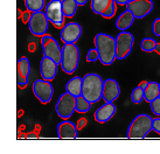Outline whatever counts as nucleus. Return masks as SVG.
<instances>
[{
	"mask_svg": "<svg viewBox=\"0 0 160 154\" xmlns=\"http://www.w3.org/2000/svg\"><path fill=\"white\" fill-rule=\"evenodd\" d=\"M113 0H91V11H92L95 14H98V15H102L107 8L110 6Z\"/></svg>",
	"mask_w": 160,
	"mask_h": 154,
	"instance_id": "21",
	"label": "nucleus"
},
{
	"mask_svg": "<svg viewBox=\"0 0 160 154\" xmlns=\"http://www.w3.org/2000/svg\"><path fill=\"white\" fill-rule=\"evenodd\" d=\"M116 39V57L117 60H124L130 55L134 43V36L130 32H120Z\"/></svg>",
	"mask_w": 160,
	"mask_h": 154,
	"instance_id": "6",
	"label": "nucleus"
},
{
	"mask_svg": "<svg viewBox=\"0 0 160 154\" xmlns=\"http://www.w3.org/2000/svg\"><path fill=\"white\" fill-rule=\"evenodd\" d=\"M134 19H136V17L130 12L129 9H126L116 20V28L120 32L128 31L130 27L133 25Z\"/></svg>",
	"mask_w": 160,
	"mask_h": 154,
	"instance_id": "17",
	"label": "nucleus"
},
{
	"mask_svg": "<svg viewBox=\"0 0 160 154\" xmlns=\"http://www.w3.org/2000/svg\"><path fill=\"white\" fill-rule=\"evenodd\" d=\"M103 81L98 74H87L83 77L82 96H84L91 104L101 101L103 92Z\"/></svg>",
	"mask_w": 160,
	"mask_h": 154,
	"instance_id": "2",
	"label": "nucleus"
},
{
	"mask_svg": "<svg viewBox=\"0 0 160 154\" xmlns=\"http://www.w3.org/2000/svg\"><path fill=\"white\" fill-rule=\"evenodd\" d=\"M153 118L146 113H140L134 117L128 128L126 137L129 139H145L152 131Z\"/></svg>",
	"mask_w": 160,
	"mask_h": 154,
	"instance_id": "3",
	"label": "nucleus"
},
{
	"mask_svg": "<svg viewBox=\"0 0 160 154\" xmlns=\"http://www.w3.org/2000/svg\"><path fill=\"white\" fill-rule=\"evenodd\" d=\"M41 77L46 81H53L58 74V63L53 58L48 56H43L40 62Z\"/></svg>",
	"mask_w": 160,
	"mask_h": 154,
	"instance_id": "14",
	"label": "nucleus"
},
{
	"mask_svg": "<svg viewBox=\"0 0 160 154\" xmlns=\"http://www.w3.org/2000/svg\"><path fill=\"white\" fill-rule=\"evenodd\" d=\"M117 5H120V6H126L128 2H130L131 0H113Z\"/></svg>",
	"mask_w": 160,
	"mask_h": 154,
	"instance_id": "33",
	"label": "nucleus"
},
{
	"mask_svg": "<svg viewBox=\"0 0 160 154\" xmlns=\"http://www.w3.org/2000/svg\"><path fill=\"white\" fill-rule=\"evenodd\" d=\"M116 11H117V4H116L115 1H112L111 4H110V6L107 8V11L102 14V17L103 18H107V19L112 18V17L116 14Z\"/></svg>",
	"mask_w": 160,
	"mask_h": 154,
	"instance_id": "27",
	"label": "nucleus"
},
{
	"mask_svg": "<svg viewBox=\"0 0 160 154\" xmlns=\"http://www.w3.org/2000/svg\"><path fill=\"white\" fill-rule=\"evenodd\" d=\"M90 107H91V103H90L84 96L76 97V112L78 113H87L89 112Z\"/></svg>",
	"mask_w": 160,
	"mask_h": 154,
	"instance_id": "23",
	"label": "nucleus"
},
{
	"mask_svg": "<svg viewBox=\"0 0 160 154\" xmlns=\"http://www.w3.org/2000/svg\"><path fill=\"white\" fill-rule=\"evenodd\" d=\"M144 99V89L140 88L139 85L136 87V88L132 90V93H131V101L134 104H140L142 101Z\"/></svg>",
	"mask_w": 160,
	"mask_h": 154,
	"instance_id": "26",
	"label": "nucleus"
},
{
	"mask_svg": "<svg viewBox=\"0 0 160 154\" xmlns=\"http://www.w3.org/2000/svg\"><path fill=\"white\" fill-rule=\"evenodd\" d=\"M77 125L70 120L64 119L58 125V136L60 139H76L78 136Z\"/></svg>",
	"mask_w": 160,
	"mask_h": 154,
	"instance_id": "15",
	"label": "nucleus"
},
{
	"mask_svg": "<svg viewBox=\"0 0 160 154\" xmlns=\"http://www.w3.org/2000/svg\"><path fill=\"white\" fill-rule=\"evenodd\" d=\"M25 6L28 12H40L46 7L45 0H25Z\"/></svg>",
	"mask_w": 160,
	"mask_h": 154,
	"instance_id": "24",
	"label": "nucleus"
},
{
	"mask_svg": "<svg viewBox=\"0 0 160 154\" xmlns=\"http://www.w3.org/2000/svg\"><path fill=\"white\" fill-rule=\"evenodd\" d=\"M82 35V27L77 22H68L61 28L60 37L63 43H76Z\"/></svg>",
	"mask_w": 160,
	"mask_h": 154,
	"instance_id": "12",
	"label": "nucleus"
},
{
	"mask_svg": "<svg viewBox=\"0 0 160 154\" xmlns=\"http://www.w3.org/2000/svg\"><path fill=\"white\" fill-rule=\"evenodd\" d=\"M126 9H129L136 17V19H142L152 12L153 1L152 0H131L126 4Z\"/></svg>",
	"mask_w": 160,
	"mask_h": 154,
	"instance_id": "11",
	"label": "nucleus"
},
{
	"mask_svg": "<svg viewBox=\"0 0 160 154\" xmlns=\"http://www.w3.org/2000/svg\"><path fill=\"white\" fill-rule=\"evenodd\" d=\"M82 89H83V78L80 76L71 77L66 84V91L75 97H78L82 95Z\"/></svg>",
	"mask_w": 160,
	"mask_h": 154,
	"instance_id": "18",
	"label": "nucleus"
},
{
	"mask_svg": "<svg viewBox=\"0 0 160 154\" xmlns=\"http://www.w3.org/2000/svg\"><path fill=\"white\" fill-rule=\"evenodd\" d=\"M157 42L153 37H145V39L142 40V43H140V48H142V52H146V53H152L156 50L157 47Z\"/></svg>",
	"mask_w": 160,
	"mask_h": 154,
	"instance_id": "25",
	"label": "nucleus"
},
{
	"mask_svg": "<svg viewBox=\"0 0 160 154\" xmlns=\"http://www.w3.org/2000/svg\"><path fill=\"white\" fill-rule=\"evenodd\" d=\"M152 32L156 36L160 37V18H157L152 23Z\"/></svg>",
	"mask_w": 160,
	"mask_h": 154,
	"instance_id": "30",
	"label": "nucleus"
},
{
	"mask_svg": "<svg viewBox=\"0 0 160 154\" xmlns=\"http://www.w3.org/2000/svg\"><path fill=\"white\" fill-rule=\"evenodd\" d=\"M151 110L153 112V115H156L157 117H160V96L157 97L154 101H152L151 103Z\"/></svg>",
	"mask_w": 160,
	"mask_h": 154,
	"instance_id": "28",
	"label": "nucleus"
},
{
	"mask_svg": "<svg viewBox=\"0 0 160 154\" xmlns=\"http://www.w3.org/2000/svg\"><path fill=\"white\" fill-rule=\"evenodd\" d=\"M31 74V63L27 57H20L17 62V75H20L28 79Z\"/></svg>",
	"mask_w": 160,
	"mask_h": 154,
	"instance_id": "20",
	"label": "nucleus"
},
{
	"mask_svg": "<svg viewBox=\"0 0 160 154\" xmlns=\"http://www.w3.org/2000/svg\"><path fill=\"white\" fill-rule=\"evenodd\" d=\"M41 46H42V52L43 56L53 58L58 64L61 63L62 58V47H60L58 41L50 35H43L41 37Z\"/></svg>",
	"mask_w": 160,
	"mask_h": 154,
	"instance_id": "9",
	"label": "nucleus"
},
{
	"mask_svg": "<svg viewBox=\"0 0 160 154\" xmlns=\"http://www.w3.org/2000/svg\"><path fill=\"white\" fill-rule=\"evenodd\" d=\"M160 96V87L158 82H148L147 87L144 89V99L147 103H151L157 97Z\"/></svg>",
	"mask_w": 160,
	"mask_h": 154,
	"instance_id": "19",
	"label": "nucleus"
},
{
	"mask_svg": "<svg viewBox=\"0 0 160 154\" xmlns=\"http://www.w3.org/2000/svg\"><path fill=\"white\" fill-rule=\"evenodd\" d=\"M152 131H154L157 134L160 136V117L153 118V122H152Z\"/></svg>",
	"mask_w": 160,
	"mask_h": 154,
	"instance_id": "31",
	"label": "nucleus"
},
{
	"mask_svg": "<svg viewBox=\"0 0 160 154\" xmlns=\"http://www.w3.org/2000/svg\"><path fill=\"white\" fill-rule=\"evenodd\" d=\"M147 83H148V82H146V81H142V82H140V83H139V87H140V88H142V89H145L147 87Z\"/></svg>",
	"mask_w": 160,
	"mask_h": 154,
	"instance_id": "34",
	"label": "nucleus"
},
{
	"mask_svg": "<svg viewBox=\"0 0 160 154\" xmlns=\"http://www.w3.org/2000/svg\"><path fill=\"white\" fill-rule=\"evenodd\" d=\"M45 13L49 22L55 28H62L64 26V13L62 8V0H50L45 7Z\"/></svg>",
	"mask_w": 160,
	"mask_h": 154,
	"instance_id": "7",
	"label": "nucleus"
},
{
	"mask_svg": "<svg viewBox=\"0 0 160 154\" xmlns=\"http://www.w3.org/2000/svg\"><path fill=\"white\" fill-rule=\"evenodd\" d=\"M34 47H35V46H34V43H32L31 46H29V49H31V50H34Z\"/></svg>",
	"mask_w": 160,
	"mask_h": 154,
	"instance_id": "37",
	"label": "nucleus"
},
{
	"mask_svg": "<svg viewBox=\"0 0 160 154\" xmlns=\"http://www.w3.org/2000/svg\"><path fill=\"white\" fill-rule=\"evenodd\" d=\"M87 1H88V0H76V2H77L78 5H85L87 4Z\"/></svg>",
	"mask_w": 160,
	"mask_h": 154,
	"instance_id": "35",
	"label": "nucleus"
},
{
	"mask_svg": "<svg viewBox=\"0 0 160 154\" xmlns=\"http://www.w3.org/2000/svg\"><path fill=\"white\" fill-rule=\"evenodd\" d=\"M154 52H157L158 54H160V43L159 42L157 43V47H156V50H154Z\"/></svg>",
	"mask_w": 160,
	"mask_h": 154,
	"instance_id": "36",
	"label": "nucleus"
},
{
	"mask_svg": "<svg viewBox=\"0 0 160 154\" xmlns=\"http://www.w3.org/2000/svg\"><path fill=\"white\" fill-rule=\"evenodd\" d=\"M77 6L78 4L76 2V0H62V8L64 17L72 18L77 11Z\"/></svg>",
	"mask_w": 160,
	"mask_h": 154,
	"instance_id": "22",
	"label": "nucleus"
},
{
	"mask_svg": "<svg viewBox=\"0 0 160 154\" xmlns=\"http://www.w3.org/2000/svg\"><path fill=\"white\" fill-rule=\"evenodd\" d=\"M80 63V48L75 43H64L62 47L61 68L63 72L71 75L75 72Z\"/></svg>",
	"mask_w": 160,
	"mask_h": 154,
	"instance_id": "4",
	"label": "nucleus"
},
{
	"mask_svg": "<svg viewBox=\"0 0 160 154\" xmlns=\"http://www.w3.org/2000/svg\"><path fill=\"white\" fill-rule=\"evenodd\" d=\"M55 111L61 119H69L76 111V97L67 91L62 93L58 97Z\"/></svg>",
	"mask_w": 160,
	"mask_h": 154,
	"instance_id": "5",
	"label": "nucleus"
},
{
	"mask_svg": "<svg viewBox=\"0 0 160 154\" xmlns=\"http://www.w3.org/2000/svg\"><path fill=\"white\" fill-rule=\"evenodd\" d=\"M95 48L99 54V61L103 66L112 64L116 57V39L105 33H98L95 36Z\"/></svg>",
	"mask_w": 160,
	"mask_h": 154,
	"instance_id": "1",
	"label": "nucleus"
},
{
	"mask_svg": "<svg viewBox=\"0 0 160 154\" xmlns=\"http://www.w3.org/2000/svg\"><path fill=\"white\" fill-rule=\"evenodd\" d=\"M159 87H160V83H159Z\"/></svg>",
	"mask_w": 160,
	"mask_h": 154,
	"instance_id": "38",
	"label": "nucleus"
},
{
	"mask_svg": "<svg viewBox=\"0 0 160 154\" xmlns=\"http://www.w3.org/2000/svg\"><path fill=\"white\" fill-rule=\"evenodd\" d=\"M120 88L118 82L113 78H108L103 82L102 98L107 103H113L119 97Z\"/></svg>",
	"mask_w": 160,
	"mask_h": 154,
	"instance_id": "13",
	"label": "nucleus"
},
{
	"mask_svg": "<svg viewBox=\"0 0 160 154\" xmlns=\"http://www.w3.org/2000/svg\"><path fill=\"white\" fill-rule=\"evenodd\" d=\"M87 124H88V120H87V119H85V118H80L76 125H77V128H78V130H83V128L87 126Z\"/></svg>",
	"mask_w": 160,
	"mask_h": 154,
	"instance_id": "32",
	"label": "nucleus"
},
{
	"mask_svg": "<svg viewBox=\"0 0 160 154\" xmlns=\"http://www.w3.org/2000/svg\"><path fill=\"white\" fill-rule=\"evenodd\" d=\"M48 23L49 20L47 18L45 12H33L31 14V19L28 21L29 32L35 36H42L47 34L48 32Z\"/></svg>",
	"mask_w": 160,
	"mask_h": 154,
	"instance_id": "8",
	"label": "nucleus"
},
{
	"mask_svg": "<svg viewBox=\"0 0 160 154\" xmlns=\"http://www.w3.org/2000/svg\"><path fill=\"white\" fill-rule=\"evenodd\" d=\"M117 107L113 103H104L102 106H99L95 112V119L99 124H104L109 122L116 113Z\"/></svg>",
	"mask_w": 160,
	"mask_h": 154,
	"instance_id": "16",
	"label": "nucleus"
},
{
	"mask_svg": "<svg viewBox=\"0 0 160 154\" xmlns=\"http://www.w3.org/2000/svg\"><path fill=\"white\" fill-rule=\"evenodd\" d=\"M97 60H99V54H98L97 49L91 48L88 50L87 54V61L88 62H96Z\"/></svg>",
	"mask_w": 160,
	"mask_h": 154,
	"instance_id": "29",
	"label": "nucleus"
},
{
	"mask_svg": "<svg viewBox=\"0 0 160 154\" xmlns=\"http://www.w3.org/2000/svg\"><path fill=\"white\" fill-rule=\"evenodd\" d=\"M34 96L43 104H47L52 101L54 95V88L50 81H46V79H36L33 83L32 87Z\"/></svg>",
	"mask_w": 160,
	"mask_h": 154,
	"instance_id": "10",
	"label": "nucleus"
}]
</instances>
